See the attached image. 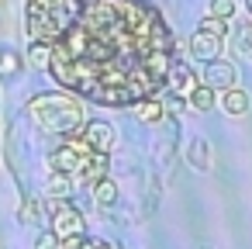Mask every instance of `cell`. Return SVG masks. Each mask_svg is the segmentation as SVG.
Wrapping results in <instances>:
<instances>
[{"label":"cell","mask_w":252,"mask_h":249,"mask_svg":"<svg viewBox=\"0 0 252 249\" xmlns=\"http://www.w3.org/2000/svg\"><path fill=\"white\" fill-rule=\"evenodd\" d=\"M173 35L142 0H83L69 28L52 42L56 83L97 104L152 97L173 66Z\"/></svg>","instance_id":"cell-1"},{"label":"cell","mask_w":252,"mask_h":249,"mask_svg":"<svg viewBox=\"0 0 252 249\" xmlns=\"http://www.w3.org/2000/svg\"><path fill=\"white\" fill-rule=\"evenodd\" d=\"M32 121L49 135H73L83 128V107L66 94H38L32 104Z\"/></svg>","instance_id":"cell-2"},{"label":"cell","mask_w":252,"mask_h":249,"mask_svg":"<svg viewBox=\"0 0 252 249\" xmlns=\"http://www.w3.org/2000/svg\"><path fill=\"white\" fill-rule=\"evenodd\" d=\"M83 0H28L25 4V25H28V35L32 38H42V42H56L69 21L76 18Z\"/></svg>","instance_id":"cell-3"},{"label":"cell","mask_w":252,"mask_h":249,"mask_svg":"<svg viewBox=\"0 0 252 249\" xmlns=\"http://www.w3.org/2000/svg\"><path fill=\"white\" fill-rule=\"evenodd\" d=\"M49 166L52 173H76V177H100V170L107 166V156L94 152L83 139H69L63 142L52 156H49Z\"/></svg>","instance_id":"cell-4"},{"label":"cell","mask_w":252,"mask_h":249,"mask_svg":"<svg viewBox=\"0 0 252 249\" xmlns=\"http://www.w3.org/2000/svg\"><path fill=\"white\" fill-rule=\"evenodd\" d=\"M52 232L59 239L80 235L83 232V214L69 204V201H52Z\"/></svg>","instance_id":"cell-5"},{"label":"cell","mask_w":252,"mask_h":249,"mask_svg":"<svg viewBox=\"0 0 252 249\" xmlns=\"http://www.w3.org/2000/svg\"><path fill=\"white\" fill-rule=\"evenodd\" d=\"M94 152H100V156H107L111 149H114V128L107 125V121H83V135H80Z\"/></svg>","instance_id":"cell-6"},{"label":"cell","mask_w":252,"mask_h":249,"mask_svg":"<svg viewBox=\"0 0 252 249\" xmlns=\"http://www.w3.org/2000/svg\"><path fill=\"white\" fill-rule=\"evenodd\" d=\"M235 66L231 63H224V59H211V63H204V83L211 87V90H231L235 87Z\"/></svg>","instance_id":"cell-7"},{"label":"cell","mask_w":252,"mask_h":249,"mask_svg":"<svg viewBox=\"0 0 252 249\" xmlns=\"http://www.w3.org/2000/svg\"><path fill=\"white\" fill-rule=\"evenodd\" d=\"M166 83H169V87H173V94H180V97H187L193 87H200V83H197V73H193V66H190V63H173V66H169Z\"/></svg>","instance_id":"cell-8"},{"label":"cell","mask_w":252,"mask_h":249,"mask_svg":"<svg viewBox=\"0 0 252 249\" xmlns=\"http://www.w3.org/2000/svg\"><path fill=\"white\" fill-rule=\"evenodd\" d=\"M218 52H221V38H218V35L197 32V35L190 38V56H193L197 63H211V59H218Z\"/></svg>","instance_id":"cell-9"},{"label":"cell","mask_w":252,"mask_h":249,"mask_svg":"<svg viewBox=\"0 0 252 249\" xmlns=\"http://www.w3.org/2000/svg\"><path fill=\"white\" fill-rule=\"evenodd\" d=\"M221 111L224 114H231V118H242L245 111H249V94L245 90H238V87H231V90H221Z\"/></svg>","instance_id":"cell-10"},{"label":"cell","mask_w":252,"mask_h":249,"mask_svg":"<svg viewBox=\"0 0 252 249\" xmlns=\"http://www.w3.org/2000/svg\"><path fill=\"white\" fill-rule=\"evenodd\" d=\"M28 66L32 70H49V59H52V42H42V38H32L28 45Z\"/></svg>","instance_id":"cell-11"},{"label":"cell","mask_w":252,"mask_h":249,"mask_svg":"<svg viewBox=\"0 0 252 249\" xmlns=\"http://www.w3.org/2000/svg\"><path fill=\"white\" fill-rule=\"evenodd\" d=\"M187 101H190L193 111H211V107L218 104V90H211V87L204 83V87H193V90L187 94Z\"/></svg>","instance_id":"cell-12"},{"label":"cell","mask_w":252,"mask_h":249,"mask_svg":"<svg viewBox=\"0 0 252 249\" xmlns=\"http://www.w3.org/2000/svg\"><path fill=\"white\" fill-rule=\"evenodd\" d=\"M187 159H190V166L193 170H211V149H207V142L204 139H193L190 142V149H187Z\"/></svg>","instance_id":"cell-13"},{"label":"cell","mask_w":252,"mask_h":249,"mask_svg":"<svg viewBox=\"0 0 252 249\" xmlns=\"http://www.w3.org/2000/svg\"><path fill=\"white\" fill-rule=\"evenodd\" d=\"M94 201H97L100 208H111V204L118 201V183H114V180H107V177H97V187H94Z\"/></svg>","instance_id":"cell-14"},{"label":"cell","mask_w":252,"mask_h":249,"mask_svg":"<svg viewBox=\"0 0 252 249\" xmlns=\"http://www.w3.org/2000/svg\"><path fill=\"white\" fill-rule=\"evenodd\" d=\"M162 118V104L156 101V97H145V101H138V121H145V125H156Z\"/></svg>","instance_id":"cell-15"},{"label":"cell","mask_w":252,"mask_h":249,"mask_svg":"<svg viewBox=\"0 0 252 249\" xmlns=\"http://www.w3.org/2000/svg\"><path fill=\"white\" fill-rule=\"evenodd\" d=\"M69 187H73V183H69V177H66V173H52V177H49V183H45V194H49V197H66V194H69Z\"/></svg>","instance_id":"cell-16"},{"label":"cell","mask_w":252,"mask_h":249,"mask_svg":"<svg viewBox=\"0 0 252 249\" xmlns=\"http://www.w3.org/2000/svg\"><path fill=\"white\" fill-rule=\"evenodd\" d=\"M224 28H228V21H224V18H204L197 32H207V35H218V38H224Z\"/></svg>","instance_id":"cell-17"},{"label":"cell","mask_w":252,"mask_h":249,"mask_svg":"<svg viewBox=\"0 0 252 249\" xmlns=\"http://www.w3.org/2000/svg\"><path fill=\"white\" fill-rule=\"evenodd\" d=\"M235 14V0H211V18H231Z\"/></svg>","instance_id":"cell-18"},{"label":"cell","mask_w":252,"mask_h":249,"mask_svg":"<svg viewBox=\"0 0 252 249\" xmlns=\"http://www.w3.org/2000/svg\"><path fill=\"white\" fill-rule=\"evenodd\" d=\"M238 52H242L245 59H252V25L238 32Z\"/></svg>","instance_id":"cell-19"},{"label":"cell","mask_w":252,"mask_h":249,"mask_svg":"<svg viewBox=\"0 0 252 249\" xmlns=\"http://www.w3.org/2000/svg\"><path fill=\"white\" fill-rule=\"evenodd\" d=\"M35 249H59V235H56V232L49 228V232H45V235L38 239V246H35Z\"/></svg>","instance_id":"cell-20"},{"label":"cell","mask_w":252,"mask_h":249,"mask_svg":"<svg viewBox=\"0 0 252 249\" xmlns=\"http://www.w3.org/2000/svg\"><path fill=\"white\" fill-rule=\"evenodd\" d=\"M18 66H21V63H18L14 52H7L4 59H0V73H18Z\"/></svg>","instance_id":"cell-21"},{"label":"cell","mask_w":252,"mask_h":249,"mask_svg":"<svg viewBox=\"0 0 252 249\" xmlns=\"http://www.w3.org/2000/svg\"><path fill=\"white\" fill-rule=\"evenodd\" d=\"M83 249H114L111 242H104V239H87L83 242Z\"/></svg>","instance_id":"cell-22"},{"label":"cell","mask_w":252,"mask_h":249,"mask_svg":"<svg viewBox=\"0 0 252 249\" xmlns=\"http://www.w3.org/2000/svg\"><path fill=\"white\" fill-rule=\"evenodd\" d=\"M245 11H249V18H252V0H245Z\"/></svg>","instance_id":"cell-23"},{"label":"cell","mask_w":252,"mask_h":249,"mask_svg":"<svg viewBox=\"0 0 252 249\" xmlns=\"http://www.w3.org/2000/svg\"><path fill=\"white\" fill-rule=\"evenodd\" d=\"M204 249H207V246H204Z\"/></svg>","instance_id":"cell-24"}]
</instances>
